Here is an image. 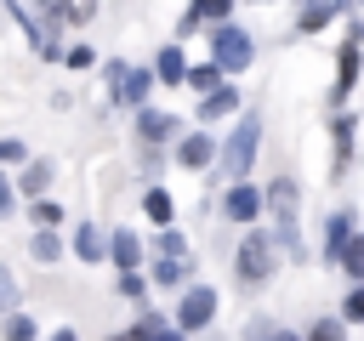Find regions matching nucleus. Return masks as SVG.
<instances>
[{
    "label": "nucleus",
    "mask_w": 364,
    "mask_h": 341,
    "mask_svg": "<svg viewBox=\"0 0 364 341\" xmlns=\"http://www.w3.org/2000/svg\"><path fill=\"white\" fill-rule=\"evenodd\" d=\"M119 296H125V301H142V296H148V278H142L136 267H131V273H119Z\"/></svg>",
    "instance_id": "obj_28"
},
{
    "label": "nucleus",
    "mask_w": 364,
    "mask_h": 341,
    "mask_svg": "<svg viewBox=\"0 0 364 341\" xmlns=\"http://www.w3.org/2000/svg\"><path fill=\"white\" fill-rule=\"evenodd\" d=\"M74 256L80 261H108V233H97L91 222H80L74 227Z\"/></svg>",
    "instance_id": "obj_17"
},
{
    "label": "nucleus",
    "mask_w": 364,
    "mask_h": 341,
    "mask_svg": "<svg viewBox=\"0 0 364 341\" xmlns=\"http://www.w3.org/2000/svg\"><path fill=\"white\" fill-rule=\"evenodd\" d=\"M307 341H341V324H336V318H318V324H313V335H307Z\"/></svg>",
    "instance_id": "obj_35"
},
{
    "label": "nucleus",
    "mask_w": 364,
    "mask_h": 341,
    "mask_svg": "<svg viewBox=\"0 0 364 341\" xmlns=\"http://www.w3.org/2000/svg\"><path fill=\"white\" fill-rule=\"evenodd\" d=\"M97 6H102V0H63L68 23H91V17H97Z\"/></svg>",
    "instance_id": "obj_32"
},
{
    "label": "nucleus",
    "mask_w": 364,
    "mask_h": 341,
    "mask_svg": "<svg viewBox=\"0 0 364 341\" xmlns=\"http://www.w3.org/2000/svg\"><path fill=\"white\" fill-rule=\"evenodd\" d=\"M0 165H28V148L17 136H0Z\"/></svg>",
    "instance_id": "obj_30"
},
{
    "label": "nucleus",
    "mask_w": 364,
    "mask_h": 341,
    "mask_svg": "<svg viewBox=\"0 0 364 341\" xmlns=\"http://www.w3.org/2000/svg\"><path fill=\"white\" fill-rule=\"evenodd\" d=\"M222 80H228V74H222V63H188V91H199V97H205V91H216Z\"/></svg>",
    "instance_id": "obj_22"
},
{
    "label": "nucleus",
    "mask_w": 364,
    "mask_h": 341,
    "mask_svg": "<svg viewBox=\"0 0 364 341\" xmlns=\"http://www.w3.org/2000/svg\"><path fill=\"white\" fill-rule=\"evenodd\" d=\"M233 6H239V0H188V11L176 17V40H188V34L210 28V23H228Z\"/></svg>",
    "instance_id": "obj_9"
},
{
    "label": "nucleus",
    "mask_w": 364,
    "mask_h": 341,
    "mask_svg": "<svg viewBox=\"0 0 364 341\" xmlns=\"http://www.w3.org/2000/svg\"><path fill=\"white\" fill-rule=\"evenodd\" d=\"M273 267H279V244H273V233L250 227V233L239 239V250H233V273H239V284H267Z\"/></svg>",
    "instance_id": "obj_2"
},
{
    "label": "nucleus",
    "mask_w": 364,
    "mask_h": 341,
    "mask_svg": "<svg viewBox=\"0 0 364 341\" xmlns=\"http://www.w3.org/2000/svg\"><path fill=\"white\" fill-rule=\"evenodd\" d=\"M353 159V114H336V170H347Z\"/></svg>",
    "instance_id": "obj_26"
},
{
    "label": "nucleus",
    "mask_w": 364,
    "mask_h": 341,
    "mask_svg": "<svg viewBox=\"0 0 364 341\" xmlns=\"http://www.w3.org/2000/svg\"><path fill=\"white\" fill-rule=\"evenodd\" d=\"M63 63H68V68H91L97 51H91V45H63Z\"/></svg>",
    "instance_id": "obj_34"
},
{
    "label": "nucleus",
    "mask_w": 364,
    "mask_h": 341,
    "mask_svg": "<svg viewBox=\"0 0 364 341\" xmlns=\"http://www.w3.org/2000/svg\"><path fill=\"white\" fill-rule=\"evenodd\" d=\"M210 318H216V290H210V284H188L182 301H176V330L193 335V330H205Z\"/></svg>",
    "instance_id": "obj_6"
},
{
    "label": "nucleus",
    "mask_w": 364,
    "mask_h": 341,
    "mask_svg": "<svg viewBox=\"0 0 364 341\" xmlns=\"http://www.w3.org/2000/svg\"><path fill=\"white\" fill-rule=\"evenodd\" d=\"M154 80H159V85H188V57H182V40H171V45H159V51H154Z\"/></svg>",
    "instance_id": "obj_11"
},
{
    "label": "nucleus",
    "mask_w": 364,
    "mask_h": 341,
    "mask_svg": "<svg viewBox=\"0 0 364 341\" xmlns=\"http://www.w3.org/2000/svg\"><path fill=\"white\" fill-rule=\"evenodd\" d=\"M28 256L34 261H63V239H57V227H34V239H28Z\"/></svg>",
    "instance_id": "obj_21"
},
{
    "label": "nucleus",
    "mask_w": 364,
    "mask_h": 341,
    "mask_svg": "<svg viewBox=\"0 0 364 341\" xmlns=\"http://www.w3.org/2000/svg\"><path fill=\"white\" fill-rule=\"evenodd\" d=\"M136 136H142L148 148H159V142H176V119H171L165 108H136Z\"/></svg>",
    "instance_id": "obj_13"
},
{
    "label": "nucleus",
    "mask_w": 364,
    "mask_h": 341,
    "mask_svg": "<svg viewBox=\"0 0 364 341\" xmlns=\"http://www.w3.org/2000/svg\"><path fill=\"white\" fill-rule=\"evenodd\" d=\"M341 273H347L353 284H364V233L347 239V250H341Z\"/></svg>",
    "instance_id": "obj_25"
},
{
    "label": "nucleus",
    "mask_w": 364,
    "mask_h": 341,
    "mask_svg": "<svg viewBox=\"0 0 364 341\" xmlns=\"http://www.w3.org/2000/svg\"><path fill=\"white\" fill-rule=\"evenodd\" d=\"M28 216H34V227H57L63 222V205L57 199H28Z\"/></svg>",
    "instance_id": "obj_27"
},
{
    "label": "nucleus",
    "mask_w": 364,
    "mask_h": 341,
    "mask_svg": "<svg viewBox=\"0 0 364 341\" xmlns=\"http://www.w3.org/2000/svg\"><path fill=\"white\" fill-rule=\"evenodd\" d=\"M17 307V278H11V267H0V318Z\"/></svg>",
    "instance_id": "obj_33"
},
{
    "label": "nucleus",
    "mask_w": 364,
    "mask_h": 341,
    "mask_svg": "<svg viewBox=\"0 0 364 341\" xmlns=\"http://www.w3.org/2000/svg\"><path fill=\"white\" fill-rule=\"evenodd\" d=\"M34 330H40V324H34L28 313H17V307L0 318V341H34Z\"/></svg>",
    "instance_id": "obj_24"
},
{
    "label": "nucleus",
    "mask_w": 364,
    "mask_h": 341,
    "mask_svg": "<svg viewBox=\"0 0 364 341\" xmlns=\"http://www.w3.org/2000/svg\"><path fill=\"white\" fill-rule=\"evenodd\" d=\"M108 341H136V335H131V330H125V335H108Z\"/></svg>",
    "instance_id": "obj_38"
},
{
    "label": "nucleus",
    "mask_w": 364,
    "mask_h": 341,
    "mask_svg": "<svg viewBox=\"0 0 364 341\" xmlns=\"http://www.w3.org/2000/svg\"><path fill=\"white\" fill-rule=\"evenodd\" d=\"M228 114H239V85H233V80H222L216 91H205V97H199V125L228 119Z\"/></svg>",
    "instance_id": "obj_12"
},
{
    "label": "nucleus",
    "mask_w": 364,
    "mask_h": 341,
    "mask_svg": "<svg viewBox=\"0 0 364 341\" xmlns=\"http://www.w3.org/2000/svg\"><path fill=\"white\" fill-rule=\"evenodd\" d=\"M267 193V210H273V244L279 250H290V256H301V239H296V210H301V199H296V182L290 176H279L273 188H262Z\"/></svg>",
    "instance_id": "obj_3"
},
{
    "label": "nucleus",
    "mask_w": 364,
    "mask_h": 341,
    "mask_svg": "<svg viewBox=\"0 0 364 341\" xmlns=\"http://www.w3.org/2000/svg\"><path fill=\"white\" fill-rule=\"evenodd\" d=\"M216 153H222V142H216L210 131H188V136L176 142V165H182V170H210Z\"/></svg>",
    "instance_id": "obj_10"
},
{
    "label": "nucleus",
    "mask_w": 364,
    "mask_h": 341,
    "mask_svg": "<svg viewBox=\"0 0 364 341\" xmlns=\"http://www.w3.org/2000/svg\"><path fill=\"white\" fill-rule=\"evenodd\" d=\"M358 6H364V0H358Z\"/></svg>",
    "instance_id": "obj_40"
},
{
    "label": "nucleus",
    "mask_w": 364,
    "mask_h": 341,
    "mask_svg": "<svg viewBox=\"0 0 364 341\" xmlns=\"http://www.w3.org/2000/svg\"><path fill=\"white\" fill-rule=\"evenodd\" d=\"M358 68H364V40L341 34V45H336V85H330V102H347V97H353Z\"/></svg>",
    "instance_id": "obj_7"
},
{
    "label": "nucleus",
    "mask_w": 364,
    "mask_h": 341,
    "mask_svg": "<svg viewBox=\"0 0 364 341\" xmlns=\"http://www.w3.org/2000/svg\"><path fill=\"white\" fill-rule=\"evenodd\" d=\"M159 256H188V239L176 227H159Z\"/></svg>",
    "instance_id": "obj_29"
},
{
    "label": "nucleus",
    "mask_w": 364,
    "mask_h": 341,
    "mask_svg": "<svg viewBox=\"0 0 364 341\" xmlns=\"http://www.w3.org/2000/svg\"><path fill=\"white\" fill-rule=\"evenodd\" d=\"M210 63H222V74L233 80V74H245L250 63H256V40H250V28L245 23H210Z\"/></svg>",
    "instance_id": "obj_1"
},
{
    "label": "nucleus",
    "mask_w": 364,
    "mask_h": 341,
    "mask_svg": "<svg viewBox=\"0 0 364 341\" xmlns=\"http://www.w3.org/2000/svg\"><path fill=\"white\" fill-rule=\"evenodd\" d=\"M341 17V6L336 0H301V17H296V34H318V28H330Z\"/></svg>",
    "instance_id": "obj_16"
},
{
    "label": "nucleus",
    "mask_w": 364,
    "mask_h": 341,
    "mask_svg": "<svg viewBox=\"0 0 364 341\" xmlns=\"http://www.w3.org/2000/svg\"><path fill=\"white\" fill-rule=\"evenodd\" d=\"M353 233H358V227H353V216H347V210H336V216L324 222V261H330V267H341V250H347V239H353Z\"/></svg>",
    "instance_id": "obj_14"
},
{
    "label": "nucleus",
    "mask_w": 364,
    "mask_h": 341,
    "mask_svg": "<svg viewBox=\"0 0 364 341\" xmlns=\"http://www.w3.org/2000/svg\"><path fill=\"white\" fill-rule=\"evenodd\" d=\"M142 216H148V222H159V227H171V216H176V199H171L165 188H148V193H142Z\"/></svg>",
    "instance_id": "obj_20"
},
{
    "label": "nucleus",
    "mask_w": 364,
    "mask_h": 341,
    "mask_svg": "<svg viewBox=\"0 0 364 341\" xmlns=\"http://www.w3.org/2000/svg\"><path fill=\"white\" fill-rule=\"evenodd\" d=\"M256 142H262V119L256 114H245L239 125H233V136L222 142V153H216V165L233 176V182H245V170L256 165Z\"/></svg>",
    "instance_id": "obj_4"
},
{
    "label": "nucleus",
    "mask_w": 364,
    "mask_h": 341,
    "mask_svg": "<svg viewBox=\"0 0 364 341\" xmlns=\"http://www.w3.org/2000/svg\"><path fill=\"white\" fill-rule=\"evenodd\" d=\"M267 210V193L262 188H250V182H233L228 193H222V216L228 222H239V227H256V216Z\"/></svg>",
    "instance_id": "obj_8"
},
{
    "label": "nucleus",
    "mask_w": 364,
    "mask_h": 341,
    "mask_svg": "<svg viewBox=\"0 0 364 341\" xmlns=\"http://www.w3.org/2000/svg\"><path fill=\"white\" fill-rule=\"evenodd\" d=\"M341 318H347V324H364V284H358V290H347V301H341Z\"/></svg>",
    "instance_id": "obj_31"
},
{
    "label": "nucleus",
    "mask_w": 364,
    "mask_h": 341,
    "mask_svg": "<svg viewBox=\"0 0 364 341\" xmlns=\"http://www.w3.org/2000/svg\"><path fill=\"white\" fill-rule=\"evenodd\" d=\"M131 335H136V341H188V335H182L176 324H165L159 313H142V318L131 324Z\"/></svg>",
    "instance_id": "obj_19"
},
{
    "label": "nucleus",
    "mask_w": 364,
    "mask_h": 341,
    "mask_svg": "<svg viewBox=\"0 0 364 341\" xmlns=\"http://www.w3.org/2000/svg\"><path fill=\"white\" fill-rule=\"evenodd\" d=\"M51 170H57L51 159H28V165H23V182H17V193H23V199H40V193L51 188Z\"/></svg>",
    "instance_id": "obj_18"
},
{
    "label": "nucleus",
    "mask_w": 364,
    "mask_h": 341,
    "mask_svg": "<svg viewBox=\"0 0 364 341\" xmlns=\"http://www.w3.org/2000/svg\"><path fill=\"white\" fill-rule=\"evenodd\" d=\"M11 210H17V188H11V182H6V176H0V222H6V216H11Z\"/></svg>",
    "instance_id": "obj_36"
},
{
    "label": "nucleus",
    "mask_w": 364,
    "mask_h": 341,
    "mask_svg": "<svg viewBox=\"0 0 364 341\" xmlns=\"http://www.w3.org/2000/svg\"><path fill=\"white\" fill-rule=\"evenodd\" d=\"M108 261H114L119 273H131V267L142 261V239H136L131 227H114V233H108Z\"/></svg>",
    "instance_id": "obj_15"
},
{
    "label": "nucleus",
    "mask_w": 364,
    "mask_h": 341,
    "mask_svg": "<svg viewBox=\"0 0 364 341\" xmlns=\"http://www.w3.org/2000/svg\"><path fill=\"white\" fill-rule=\"evenodd\" d=\"M273 341H296V335H273Z\"/></svg>",
    "instance_id": "obj_39"
},
{
    "label": "nucleus",
    "mask_w": 364,
    "mask_h": 341,
    "mask_svg": "<svg viewBox=\"0 0 364 341\" xmlns=\"http://www.w3.org/2000/svg\"><path fill=\"white\" fill-rule=\"evenodd\" d=\"M51 341H80V335L74 330H51Z\"/></svg>",
    "instance_id": "obj_37"
},
{
    "label": "nucleus",
    "mask_w": 364,
    "mask_h": 341,
    "mask_svg": "<svg viewBox=\"0 0 364 341\" xmlns=\"http://www.w3.org/2000/svg\"><path fill=\"white\" fill-rule=\"evenodd\" d=\"M188 278V256H159L154 261V284L159 290H171V284H182Z\"/></svg>",
    "instance_id": "obj_23"
},
{
    "label": "nucleus",
    "mask_w": 364,
    "mask_h": 341,
    "mask_svg": "<svg viewBox=\"0 0 364 341\" xmlns=\"http://www.w3.org/2000/svg\"><path fill=\"white\" fill-rule=\"evenodd\" d=\"M102 80H108V97L119 102V108H148V91H154V68H131V63H108L102 68Z\"/></svg>",
    "instance_id": "obj_5"
}]
</instances>
